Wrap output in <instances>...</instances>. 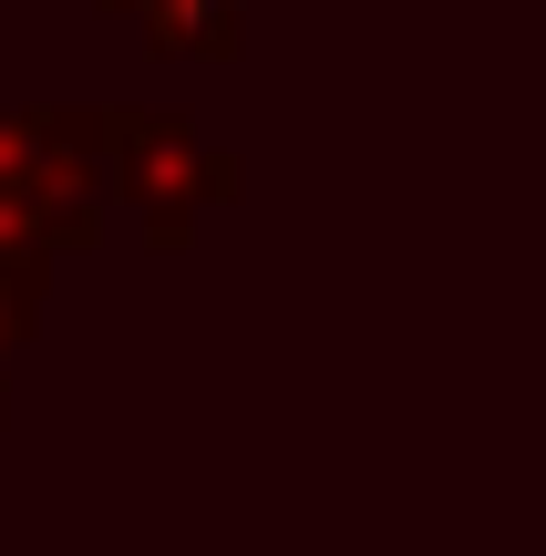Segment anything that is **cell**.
Wrapping results in <instances>:
<instances>
[{"label": "cell", "mask_w": 546, "mask_h": 556, "mask_svg": "<svg viewBox=\"0 0 546 556\" xmlns=\"http://www.w3.org/2000/svg\"><path fill=\"white\" fill-rule=\"evenodd\" d=\"M21 309H31V278H0V340L21 330Z\"/></svg>", "instance_id": "6da1fadb"}]
</instances>
